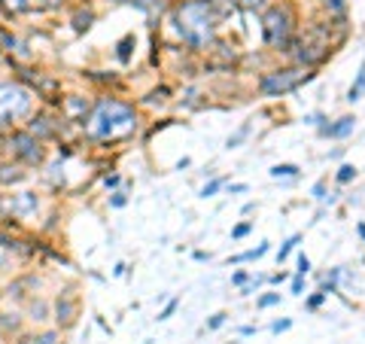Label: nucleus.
Returning <instances> with one entry per match:
<instances>
[{"label": "nucleus", "instance_id": "f257e3e1", "mask_svg": "<svg viewBox=\"0 0 365 344\" xmlns=\"http://www.w3.org/2000/svg\"><path fill=\"white\" fill-rule=\"evenodd\" d=\"M216 0H182L177 6V31L192 49H207L216 37Z\"/></svg>", "mask_w": 365, "mask_h": 344}, {"label": "nucleus", "instance_id": "f03ea898", "mask_svg": "<svg viewBox=\"0 0 365 344\" xmlns=\"http://www.w3.org/2000/svg\"><path fill=\"white\" fill-rule=\"evenodd\" d=\"M134 128H137L134 107L122 104L116 98H100L88 116V134L95 140H119V137H128Z\"/></svg>", "mask_w": 365, "mask_h": 344}, {"label": "nucleus", "instance_id": "7ed1b4c3", "mask_svg": "<svg viewBox=\"0 0 365 344\" xmlns=\"http://www.w3.org/2000/svg\"><path fill=\"white\" fill-rule=\"evenodd\" d=\"M292 28H295V13L289 3H280V6H271L265 18H262V34H265V43L271 49H280V52H292L289 46L292 43Z\"/></svg>", "mask_w": 365, "mask_h": 344}, {"label": "nucleus", "instance_id": "20e7f679", "mask_svg": "<svg viewBox=\"0 0 365 344\" xmlns=\"http://www.w3.org/2000/svg\"><path fill=\"white\" fill-rule=\"evenodd\" d=\"M314 73H311V67H301V64H295V67H283V70H271L259 79V91L265 98H280V95H289V91L295 88H301L304 83H311Z\"/></svg>", "mask_w": 365, "mask_h": 344}, {"label": "nucleus", "instance_id": "39448f33", "mask_svg": "<svg viewBox=\"0 0 365 344\" xmlns=\"http://www.w3.org/2000/svg\"><path fill=\"white\" fill-rule=\"evenodd\" d=\"M28 110H31V95L25 88L13 83H0V125L25 116Z\"/></svg>", "mask_w": 365, "mask_h": 344}, {"label": "nucleus", "instance_id": "423d86ee", "mask_svg": "<svg viewBox=\"0 0 365 344\" xmlns=\"http://www.w3.org/2000/svg\"><path fill=\"white\" fill-rule=\"evenodd\" d=\"M9 210V213H16V216H28L40 207V201H37V195H31V192H18V195H9V198H0V210Z\"/></svg>", "mask_w": 365, "mask_h": 344}, {"label": "nucleus", "instance_id": "0eeeda50", "mask_svg": "<svg viewBox=\"0 0 365 344\" xmlns=\"http://www.w3.org/2000/svg\"><path fill=\"white\" fill-rule=\"evenodd\" d=\"M353 128H356V116H341V119H335V122L323 125L319 134L329 137V140H344V137L353 134Z\"/></svg>", "mask_w": 365, "mask_h": 344}, {"label": "nucleus", "instance_id": "6e6552de", "mask_svg": "<svg viewBox=\"0 0 365 344\" xmlns=\"http://www.w3.org/2000/svg\"><path fill=\"white\" fill-rule=\"evenodd\" d=\"M13 146H16V153L25 158V162H40V158H43L40 143L33 140L31 134H13Z\"/></svg>", "mask_w": 365, "mask_h": 344}, {"label": "nucleus", "instance_id": "1a4fd4ad", "mask_svg": "<svg viewBox=\"0 0 365 344\" xmlns=\"http://www.w3.org/2000/svg\"><path fill=\"white\" fill-rule=\"evenodd\" d=\"M271 250V244L265 241V244H259V247H253V250H247V253H237V256H232L228 259V265H241V262H253V259H262Z\"/></svg>", "mask_w": 365, "mask_h": 344}, {"label": "nucleus", "instance_id": "9d476101", "mask_svg": "<svg viewBox=\"0 0 365 344\" xmlns=\"http://www.w3.org/2000/svg\"><path fill=\"white\" fill-rule=\"evenodd\" d=\"M362 95H365V58H362L359 73H356V79H353V86H350V91H347V101H350V104H356Z\"/></svg>", "mask_w": 365, "mask_h": 344}, {"label": "nucleus", "instance_id": "9b49d317", "mask_svg": "<svg viewBox=\"0 0 365 344\" xmlns=\"http://www.w3.org/2000/svg\"><path fill=\"white\" fill-rule=\"evenodd\" d=\"M268 174H271L274 180H295V177L301 174V168H299V165H289V162H286V165H274V168L268 171Z\"/></svg>", "mask_w": 365, "mask_h": 344}, {"label": "nucleus", "instance_id": "f8f14e48", "mask_svg": "<svg viewBox=\"0 0 365 344\" xmlns=\"http://www.w3.org/2000/svg\"><path fill=\"white\" fill-rule=\"evenodd\" d=\"M341 274H344V268H332V271H329L326 277H323V286H319V290H326L329 295H332V292H338V283H341Z\"/></svg>", "mask_w": 365, "mask_h": 344}, {"label": "nucleus", "instance_id": "ddd939ff", "mask_svg": "<svg viewBox=\"0 0 365 344\" xmlns=\"http://www.w3.org/2000/svg\"><path fill=\"white\" fill-rule=\"evenodd\" d=\"M299 244H301V235H292V238H286V241L280 244V250H277V262H286V259H289V253H292V250L299 247Z\"/></svg>", "mask_w": 365, "mask_h": 344}, {"label": "nucleus", "instance_id": "4468645a", "mask_svg": "<svg viewBox=\"0 0 365 344\" xmlns=\"http://www.w3.org/2000/svg\"><path fill=\"white\" fill-rule=\"evenodd\" d=\"M247 137H249V122H247V125H241V128H237L232 137H228V140H225V150H237V146H241V143L247 140Z\"/></svg>", "mask_w": 365, "mask_h": 344}, {"label": "nucleus", "instance_id": "2eb2a0df", "mask_svg": "<svg viewBox=\"0 0 365 344\" xmlns=\"http://www.w3.org/2000/svg\"><path fill=\"white\" fill-rule=\"evenodd\" d=\"M353 180H356V168H353V165H341L335 171V183H338V186H347V183H353Z\"/></svg>", "mask_w": 365, "mask_h": 344}, {"label": "nucleus", "instance_id": "dca6fc26", "mask_svg": "<svg viewBox=\"0 0 365 344\" xmlns=\"http://www.w3.org/2000/svg\"><path fill=\"white\" fill-rule=\"evenodd\" d=\"M329 299V292L326 290H316L314 295H307V302H304V308L307 311H316V308H323V302Z\"/></svg>", "mask_w": 365, "mask_h": 344}, {"label": "nucleus", "instance_id": "f3484780", "mask_svg": "<svg viewBox=\"0 0 365 344\" xmlns=\"http://www.w3.org/2000/svg\"><path fill=\"white\" fill-rule=\"evenodd\" d=\"M323 6H326V13L335 16V18H341V16H344V9H347L344 0H323Z\"/></svg>", "mask_w": 365, "mask_h": 344}, {"label": "nucleus", "instance_id": "a211bd4d", "mask_svg": "<svg viewBox=\"0 0 365 344\" xmlns=\"http://www.w3.org/2000/svg\"><path fill=\"white\" fill-rule=\"evenodd\" d=\"M131 46H134V34H125V37L119 40V58L122 61L131 58Z\"/></svg>", "mask_w": 365, "mask_h": 344}, {"label": "nucleus", "instance_id": "6ab92c4d", "mask_svg": "<svg viewBox=\"0 0 365 344\" xmlns=\"http://www.w3.org/2000/svg\"><path fill=\"white\" fill-rule=\"evenodd\" d=\"M222 186H225V177H216V180H210V183H207V186H204V189H201V198H213V195H216V192H219Z\"/></svg>", "mask_w": 365, "mask_h": 344}, {"label": "nucleus", "instance_id": "aec40b11", "mask_svg": "<svg viewBox=\"0 0 365 344\" xmlns=\"http://www.w3.org/2000/svg\"><path fill=\"white\" fill-rule=\"evenodd\" d=\"M70 320H73V302H64V305L58 302V323H64V326H67Z\"/></svg>", "mask_w": 365, "mask_h": 344}, {"label": "nucleus", "instance_id": "412c9836", "mask_svg": "<svg viewBox=\"0 0 365 344\" xmlns=\"http://www.w3.org/2000/svg\"><path fill=\"white\" fill-rule=\"evenodd\" d=\"M85 110H88V104H85V101L67 98V113H70V116H76V113H83V116H85Z\"/></svg>", "mask_w": 365, "mask_h": 344}, {"label": "nucleus", "instance_id": "4be33fe9", "mask_svg": "<svg viewBox=\"0 0 365 344\" xmlns=\"http://www.w3.org/2000/svg\"><path fill=\"white\" fill-rule=\"evenodd\" d=\"M256 305L262 308V311H265V308H274V305H280V292H265V295H262V299H259Z\"/></svg>", "mask_w": 365, "mask_h": 344}, {"label": "nucleus", "instance_id": "5701e85b", "mask_svg": "<svg viewBox=\"0 0 365 344\" xmlns=\"http://www.w3.org/2000/svg\"><path fill=\"white\" fill-rule=\"evenodd\" d=\"M249 232H253V223H237V225L232 228V241H241V238H247Z\"/></svg>", "mask_w": 365, "mask_h": 344}, {"label": "nucleus", "instance_id": "b1692460", "mask_svg": "<svg viewBox=\"0 0 365 344\" xmlns=\"http://www.w3.org/2000/svg\"><path fill=\"white\" fill-rule=\"evenodd\" d=\"M25 174H18V171H13V168H0V183H9V180H21Z\"/></svg>", "mask_w": 365, "mask_h": 344}, {"label": "nucleus", "instance_id": "393cba45", "mask_svg": "<svg viewBox=\"0 0 365 344\" xmlns=\"http://www.w3.org/2000/svg\"><path fill=\"white\" fill-rule=\"evenodd\" d=\"M91 18H95L91 13H79L76 16V31H88L91 28Z\"/></svg>", "mask_w": 365, "mask_h": 344}, {"label": "nucleus", "instance_id": "a878e982", "mask_svg": "<svg viewBox=\"0 0 365 344\" xmlns=\"http://www.w3.org/2000/svg\"><path fill=\"white\" fill-rule=\"evenodd\" d=\"M286 329H292V320H289V317H286V320H274V323H271L274 335H280V332H286Z\"/></svg>", "mask_w": 365, "mask_h": 344}, {"label": "nucleus", "instance_id": "bb28decb", "mask_svg": "<svg viewBox=\"0 0 365 344\" xmlns=\"http://www.w3.org/2000/svg\"><path fill=\"white\" fill-rule=\"evenodd\" d=\"M234 3H237V6H244V9H253V13H256V9H262V6L268 3V0H234Z\"/></svg>", "mask_w": 365, "mask_h": 344}, {"label": "nucleus", "instance_id": "cd10ccee", "mask_svg": "<svg viewBox=\"0 0 365 344\" xmlns=\"http://www.w3.org/2000/svg\"><path fill=\"white\" fill-rule=\"evenodd\" d=\"M225 320H228V314H225V311H219V314H213V317L207 320V329H219V326L225 323Z\"/></svg>", "mask_w": 365, "mask_h": 344}, {"label": "nucleus", "instance_id": "c85d7f7f", "mask_svg": "<svg viewBox=\"0 0 365 344\" xmlns=\"http://www.w3.org/2000/svg\"><path fill=\"white\" fill-rule=\"evenodd\" d=\"M307 271H311V259H307L304 253H299V268H295V274H301V277H304Z\"/></svg>", "mask_w": 365, "mask_h": 344}, {"label": "nucleus", "instance_id": "c756f323", "mask_svg": "<svg viewBox=\"0 0 365 344\" xmlns=\"http://www.w3.org/2000/svg\"><path fill=\"white\" fill-rule=\"evenodd\" d=\"M304 122H307V125H316V128H323L326 116H323V113H311V116H304Z\"/></svg>", "mask_w": 365, "mask_h": 344}, {"label": "nucleus", "instance_id": "7c9ffc66", "mask_svg": "<svg viewBox=\"0 0 365 344\" xmlns=\"http://www.w3.org/2000/svg\"><path fill=\"white\" fill-rule=\"evenodd\" d=\"M304 292V277H301V274H295V277H292V295H301Z\"/></svg>", "mask_w": 365, "mask_h": 344}, {"label": "nucleus", "instance_id": "2f4dec72", "mask_svg": "<svg viewBox=\"0 0 365 344\" xmlns=\"http://www.w3.org/2000/svg\"><path fill=\"white\" fill-rule=\"evenodd\" d=\"M232 283H234V286L249 283V274H247V271H234V274H232Z\"/></svg>", "mask_w": 365, "mask_h": 344}, {"label": "nucleus", "instance_id": "473e14b6", "mask_svg": "<svg viewBox=\"0 0 365 344\" xmlns=\"http://www.w3.org/2000/svg\"><path fill=\"white\" fill-rule=\"evenodd\" d=\"M174 311H177V299H170V302L165 305V311H162V314H158V320H167V317H170V314H174Z\"/></svg>", "mask_w": 365, "mask_h": 344}, {"label": "nucleus", "instance_id": "72a5a7b5", "mask_svg": "<svg viewBox=\"0 0 365 344\" xmlns=\"http://www.w3.org/2000/svg\"><path fill=\"white\" fill-rule=\"evenodd\" d=\"M0 43H3L6 49H18V43H16L13 37H9V34H3V31H0Z\"/></svg>", "mask_w": 365, "mask_h": 344}, {"label": "nucleus", "instance_id": "f704fd0d", "mask_svg": "<svg viewBox=\"0 0 365 344\" xmlns=\"http://www.w3.org/2000/svg\"><path fill=\"white\" fill-rule=\"evenodd\" d=\"M6 3H9V9H25L28 0H6Z\"/></svg>", "mask_w": 365, "mask_h": 344}, {"label": "nucleus", "instance_id": "c9c22d12", "mask_svg": "<svg viewBox=\"0 0 365 344\" xmlns=\"http://www.w3.org/2000/svg\"><path fill=\"white\" fill-rule=\"evenodd\" d=\"M228 192H234V195H241V192H247V183H234V186H232V189H228Z\"/></svg>", "mask_w": 365, "mask_h": 344}, {"label": "nucleus", "instance_id": "e433bc0d", "mask_svg": "<svg viewBox=\"0 0 365 344\" xmlns=\"http://www.w3.org/2000/svg\"><path fill=\"white\" fill-rule=\"evenodd\" d=\"M104 183H107V186H119V174H110V177H104Z\"/></svg>", "mask_w": 365, "mask_h": 344}, {"label": "nucleus", "instance_id": "4c0bfd02", "mask_svg": "<svg viewBox=\"0 0 365 344\" xmlns=\"http://www.w3.org/2000/svg\"><path fill=\"white\" fill-rule=\"evenodd\" d=\"M286 277H289V274H286V271H280V274H274V277H271V283H283Z\"/></svg>", "mask_w": 365, "mask_h": 344}, {"label": "nucleus", "instance_id": "58836bf2", "mask_svg": "<svg viewBox=\"0 0 365 344\" xmlns=\"http://www.w3.org/2000/svg\"><path fill=\"white\" fill-rule=\"evenodd\" d=\"M125 204V195H113V207H122Z\"/></svg>", "mask_w": 365, "mask_h": 344}, {"label": "nucleus", "instance_id": "ea45409f", "mask_svg": "<svg viewBox=\"0 0 365 344\" xmlns=\"http://www.w3.org/2000/svg\"><path fill=\"white\" fill-rule=\"evenodd\" d=\"M40 344H55V335H52V332H49V335H43V338H40Z\"/></svg>", "mask_w": 365, "mask_h": 344}, {"label": "nucleus", "instance_id": "a19ab883", "mask_svg": "<svg viewBox=\"0 0 365 344\" xmlns=\"http://www.w3.org/2000/svg\"><path fill=\"white\" fill-rule=\"evenodd\" d=\"M356 232H359V238H362V244H365V223H356Z\"/></svg>", "mask_w": 365, "mask_h": 344}, {"label": "nucleus", "instance_id": "79ce46f5", "mask_svg": "<svg viewBox=\"0 0 365 344\" xmlns=\"http://www.w3.org/2000/svg\"><path fill=\"white\" fill-rule=\"evenodd\" d=\"M40 3H43V6H55V3H58V0H40Z\"/></svg>", "mask_w": 365, "mask_h": 344}, {"label": "nucleus", "instance_id": "37998d69", "mask_svg": "<svg viewBox=\"0 0 365 344\" xmlns=\"http://www.w3.org/2000/svg\"><path fill=\"white\" fill-rule=\"evenodd\" d=\"M3 265H6V256H3V253H0V268H3Z\"/></svg>", "mask_w": 365, "mask_h": 344}, {"label": "nucleus", "instance_id": "c03bdc74", "mask_svg": "<svg viewBox=\"0 0 365 344\" xmlns=\"http://www.w3.org/2000/svg\"><path fill=\"white\" fill-rule=\"evenodd\" d=\"M25 344H28V341H25Z\"/></svg>", "mask_w": 365, "mask_h": 344}]
</instances>
